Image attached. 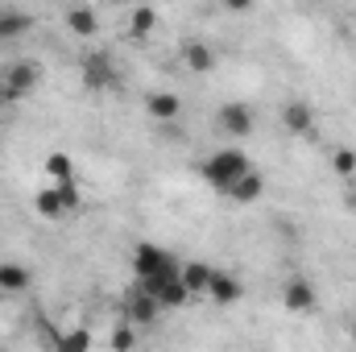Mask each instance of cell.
Returning <instances> with one entry per match:
<instances>
[{"label": "cell", "mask_w": 356, "mask_h": 352, "mask_svg": "<svg viewBox=\"0 0 356 352\" xmlns=\"http://www.w3.org/2000/svg\"><path fill=\"white\" fill-rule=\"evenodd\" d=\"M199 175L207 178L216 191L228 195L232 182H241L245 175H253V162H249V154H241V150H216V154L199 166Z\"/></svg>", "instance_id": "obj_1"}, {"label": "cell", "mask_w": 356, "mask_h": 352, "mask_svg": "<svg viewBox=\"0 0 356 352\" xmlns=\"http://www.w3.org/2000/svg\"><path fill=\"white\" fill-rule=\"evenodd\" d=\"M46 175L54 182H75V162L67 154H46Z\"/></svg>", "instance_id": "obj_19"}, {"label": "cell", "mask_w": 356, "mask_h": 352, "mask_svg": "<svg viewBox=\"0 0 356 352\" xmlns=\"http://www.w3.org/2000/svg\"><path fill=\"white\" fill-rule=\"evenodd\" d=\"M348 336H353V344H356V319H353V328H348Z\"/></svg>", "instance_id": "obj_25"}, {"label": "cell", "mask_w": 356, "mask_h": 352, "mask_svg": "<svg viewBox=\"0 0 356 352\" xmlns=\"http://www.w3.org/2000/svg\"><path fill=\"white\" fill-rule=\"evenodd\" d=\"M145 112H149L154 120L170 125V120L182 116V99H178L175 91H154V95H145Z\"/></svg>", "instance_id": "obj_8"}, {"label": "cell", "mask_w": 356, "mask_h": 352, "mask_svg": "<svg viewBox=\"0 0 356 352\" xmlns=\"http://www.w3.org/2000/svg\"><path fill=\"white\" fill-rule=\"evenodd\" d=\"M13 99H21V95H29V91L42 83V67L33 63V58H17V63H8L4 67V79H0Z\"/></svg>", "instance_id": "obj_4"}, {"label": "cell", "mask_w": 356, "mask_h": 352, "mask_svg": "<svg viewBox=\"0 0 356 352\" xmlns=\"http://www.w3.org/2000/svg\"><path fill=\"white\" fill-rule=\"evenodd\" d=\"M158 311H162V307H158V303H154L141 286L129 294V323H133V328H149V323L158 319Z\"/></svg>", "instance_id": "obj_10"}, {"label": "cell", "mask_w": 356, "mask_h": 352, "mask_svg": "<svg viewBox=\"0 0 356 352\" xmlns=\"http://www.w3.org/2000/svg\"><path fill=\"white\" fill-rule=\"evenodd\" d=\"M261 195H266V178L257 175V170H253V175H245L241 182H232V186H228V199H236V203H257Z\"/></svg>", "instance_id": "obj_15"}, {"label": "cell", "mask_w": 356, "mask_h": 352, "mask_svg": "<svg viewBox=\"0 0 356 352\" xmlns=\"http://www.w3.org/2000/svg\"><path fill=\"white\" fill-rule=\"evenodd\" d=\"M315 108L307 104V99H290L286 108H282V129L286 133H294V137H311L315 133Z\"/></svg>", "instance_id": "obj_6"}, {"label": "cell", "mask_w": 356, "mask_h": 352, "mask_svg": "<svg viewBox=\"0 0 356 352\" xmlns=\"http://www.w3.org/2000/svg\"><path fill=\"white\" fill-rule=\"evenodd\" d=\"M133 349H137V332H133V323H120L112 332V352H133Z\"/></svg>", "instance_id": "obj_21"}, {"label": "cell", "mask_w": 356, "mask_h": 352, "mask_svg": "<svg viewBox=\"0 0 356 352\" xmlns=\"http://www.w3.org/2000/svg\"><path fill=\"white\" fill-rule=\"evenodd\" d=\"M282 303H286V311L307 315V311H315L319 290H315V282H307V278H290V282L282 286Z\"/></svg>", "instance_id": "obj_5"}, {"label": "cell", "mask_w": 356, "mask_h": 352, "mask_svg": "<svg viewBox=\"0 0 356 352\" xmlns=\"http://www.w3.org/2000/svg\"><path fill=\"white\" fill-rule=\"evenodd\" d=\"M133 273H137V282H154V278H175L178 273V262L166 253V249H158V245H149V241H141L137 249H133Z\"/></svg>", "instance_id": "obj_2"}, {"label": "cell", "mask_w": 356, "mask_h": 352, "mask_svg": "<svg viewBox=\"0 0 356 352\" xmlns=\"http://www.w3.org/2000/svg\"><path fill=\"white\" fill-rule=\"evenodd\" d=\"M154 25H158V13H154V8H145V4L129 13V38H137V42H145V38L154 33Z\"/></svg>", "instance_id": "obj_17"}, {"label": "cell", "mask_w": 356, "mask_h": 352, "mask_svg": "<svg viewBox=\"0 0 356 352\" xmlns=\"http://www.w3.org/2000/svg\"><path fill=\"white\" fill-rule=\"evenodd\" d=\"M178 278H182V286L191 290V298L195 294H207V286H211V278H216V269L207 262H182L178 265Z\"/></svg>", "instance_id": "obj_9"}, {"label": "cell", "mask_w": 356, "mask_h": 352, "mask_svg": "<svg viewBox=\"0 0 356 352\" xmlns=\"http://www.w3.org/2000/svg\"><path fill=\"white\" fill-rule=\"evenodd\" d=\"M83 83H88L91 91L112 88V83H116V71H112V63H108L104 54H91V58H83Z\"/></svg>", "instance_id": "obj_11"}, {"label": "cell", "mask_w": 356, "mask_h": 352, "mask_svg": "<svg viewBox=\"0 0 356 352\" xmlns=\"http://www.w3.org/2000/svg\"><path fill=\"white\" fill-rule=\"evenodd\" d=\"M58 199H63V207H67V211H75V207L83 203V195H79V182H58Z\"/></svg>", "instance_id": "obj_23"}, {"label": "cell", "mask_w": 356, "mask_h": 352, "mask_svg": "<svg viewBox=\"0 0 356 352\" xmlns=\"http://www.w3.org/2000/svg\"><path fill=\"white\" fill-rule=\"evenodd\" d=\"M29 265L21 262H0V294H21V290H29Z\"/></svg>", "instance_id": "obj_14"}, {"label": "cell", "mask_w": 356, "mask_h": 352, "mask_svg": "<svg viewBox=\"0 0 356 352\" xmlns=\"http://www.w3.org/2000/svg\"><path fill=\"white\" fill-rule=\"evenodd\" d=\"M58 352H91V332L88 328H71V332H63Z\"/></svg>", "instance_id": "obj_20"}, {"label": "cell", "mask_w": 356, "mask_h": 352, "mask_svg": "<svg viewBox=\"0 0 356 352\" xmlns=\"http://www.w3.org/2000/svg\"><path fill=\"white\" fill-rule=\"evenodd\" d=\"M8 104H17V99H13V95H8V88H4V83H0V112H4V108H8Z\"/></svg>", "instance_id": "obj_24"}, {"label": "cell", "mask_w": 356, "mask_h": 352, "mask_svg": "<svg viewBox=\"0 0 356 352\" xmlns=\"http://www.w3.org/2000/svg\"><path fill=\"white\" fill-rule=\"evenodd\" d=\"M33 29V13L25 8H0V42H13Z\"/></svg>", "instance_id": "obj_13"}, {"label": "cell", "mask_w": 356, "mask_h": 352, "mask_svg": "<svg viewBox=\"0 0 356 352\" xmlns=\"http://www.w3.org/2000/svg\"><path fill=\"white\" fill-rule=\"evenodd\" d=\"M332 170L340 178L356 175V150H336V154H332Z\"/></svg>", "instance_id": "obj_22"}, {"label": "cell", "mask_w": 356, "mask_h": 352, "mask_svg": "<svg viewBox=\"0 0 356 352\" xmlns=\"http://www.w3.org/2000/svg\"><path fill=\"white\" fill-rule=\"evenodd\" d=\"M207 294H211V303H220V307H232V303H241V298H245V286H241V278H232V273L216 269V278H211Z\"/></svg>", "instance_id": "obj_7"}, {"label": "cell", "mask_w": 356, "mask_h": 352, "mask_svg": "<svg viewBox=\"0 0 356 352\" xmlns=\"http://www.w3.org/2000/svg\"><path fill=\"white\" fill-rule=\"evenodd\" d=\"M216 125H220V133H224V137H249V133L257 129V116H253V108H249V104L232 99V104H224V108L216 112Z\"/></svg>", "instance_id": "obj_3"}, {"label": "cell", "mask_w": 356, "mask_h": 352, "mask_svg": "<svg viewBox=\"0 0 356 352\" xmlns=\"http://www.w3.org/2000/svg\"><path fill=\"white\" fill-rule=\"evenodd\" d=\"M182 67L195 71V75H207V71L216 67V50H211L207 42H186V46H182Z\"/></svg>", "instance_id": "obj_12"}, {"label": "cell", "mask_w": 356, "mask_h": 352, "mask_svg": "<svg viewBox=\"0 0 356 352\" xmlns=\"http://www.w3.org/2000/svg\"><path fill=\"white\" fill-rule=\"evenodd\" d=\"M33 207H38V216H46V220L67 216V207H63V199H58V186H42V191L33 195Z\"/></svg>", "instance_id": "obj_18"}, {"label": "cell", "mask_w": 356, "mask_h": 352, "mask_svg": "<svg viewBox=\"0 0 356 352\" xmlns=\"http://www.w3.org/2000/svg\"><path fill=\"white\" fill-rule=\"evenodd\" d=\"M67 29H71V33H79V38L95 33V29H99V17H95V8H88V4H79V8H67Z\"/></svg>", "instance_id": "obj_16"}]
</instances>
